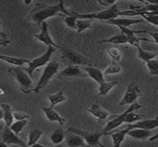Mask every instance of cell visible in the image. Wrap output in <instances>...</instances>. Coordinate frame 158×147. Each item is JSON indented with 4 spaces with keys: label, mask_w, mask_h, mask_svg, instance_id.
<instances>
[{
    "label": "cell",
    "mask_w": 158,
    "mask_h": 147,
    "mask_svg": "<svg viewBox=\"0 0 158 147\" xmlns=\"http://www.w3.org/2000/svg\"><path fill=\"white\" fill-rule=\"evenodd\" d=\"M70 14L71 13L66 9L64 6V2L60 1L56 5L45 6L34 11L31 14V20L34 23H36L38 26H41L44 22H45L50 17H53L56 16H62V15L69 16Z\"/></svg>",
    "instance_id": "obj_1"
},
{
    "label": "cell",
    "mask_w": 158,
    "mask_h": 147,
    "mask_svg": "<svg viewBox=\"0 0 158 147\" xmlns=\"http://www.w3.org/2000/svg\"><path fill=\"white\" fill-rule=\"evenodd\" d=\"M8 73L11 75L13 79L17 83L19 89L22 93L29 94L33 91L34 87H32V79L23 67L13 66L8 69Z\"/></svg>",
    "instance_id": "obj_2"
},
{
    "label": "cell",
    "mask_w": 158,
    "mask_h": 147,
    "mask_svg": "<svg viewBox=\"0 0 158 147\" xmlns=\"http://www.w3.org/2000/svg\"><path fill=\"white\" fill-rule=\"evenodd\" d=\"M119 10H118V4H115L114 6L104 9L100 12H94V13H88V14H79L75 13V16L78 18H84V19H97V20H103V21H109L111 19L118 18L119 17Z\"/></svg>",
    "instance_id": "obj_3"
},
{
    "label": "cell",
    "mask_w": 158,
    "mask_h": 147,
    "mask_svg": "<svg viewBox=\"0 0 158 147\" xmlns=\"http://www.w3.org/2000/svg\"><path fill=\"white\" fill-rule=\"evenodd\" d=\"M59 71V64L56 61H51L50 63H48L44 70L43 73L36 84V86L33 88V92L34 93H39L43 88H44L47 84L53 79V77L58 74Z\"/></svg>",
    "instance_id": "obj_4"
},
{
    "label": "cell",
    "mask_w": 158,
    "mask_h": 147,
    "mask_svg": "<svg viewBox=\"0 0 158 147\" xmlns=\"http://www.w3.org/2000/svg\"><path fill=\"white\" fill-rule=\"evenodd\" d=\"M61 57L66 63H68V65L93 66V63L89 58L69 48L61 49Z\"/></svg>",
    "instance_id": "obj_5"
},
{
    "label": "cell",
    "mask_w": 158,
    "mask_h": 147,
    "mask_svg": "<svg viewBox=\"0 0 158 147\" xmlns=\"http://www.w3.org/2000/svg\"><path fill=\"white\" fill-rule=\"evenodd\" d=\"M68 133H75V134L81 136L88 147H104V145L100 142L101 138L105 135V133L102 131L91 133V132H86V131L78 129V128L70 127L68 129Z\"/></svg>",
    "instance_id": "obj_6"
},
{
    "label": "cell",
    "mask_w": 158,
    "mask_h": 147,
    "mask_svg": "<svg viewBox=\"0 0 158 147\" xmlns=\"http://www.w3.org/2000/svg\"><path fill=\"white\" fill-rule=\"evenodd\" d=\"M56 49L55 47H52V46H48L47 47V50L45 51V52H44L42 55L32 59V60H30L27 66L24 68L25 71L29 74V75L31 77L32 75V73L40 68V67H43V66H45L48 63L51 62V57L53 55V53L56 52Z\"/></svg>",
    "instance_id": "obj_7"
},
{
    "label": "cell",
    "mask_w": 158,
    "mask_h": 147,
    "mask_svg": "<svg viewBox=\"0 0 158 147\" xmlns=\"http://www.w3.org/2000/svg\"><path fill=\"white\" fill-rule=\"evenodd\" d=\"M142 108H143V106H142L141 104L137 103V102H135L134 104L131 105V106L129 107V109L126 110V111H124L123 113H121V114H119V115H116L111 121H109V122L106 123V125L105 126V128L102 130V132L105 133V135L108 134L109 133H111L112 131H114V129H116V128L119 127L120 125L124 124V119H125L126 115H127L129 112L136 111V110H140V109H142Z\"/></svg>",
    "instance_id": "obj_8"
},
{
    "label": "cell",
    "mask_w": 158,
    "mask_h": 147,
    "mask_svg": "<svg viewBox=\"0 0 158 147\" xmlns=\"http://www.w3.org/2000/svg\"><path fill=\"white\" fill-rule=\"evenodd\" d=\"M141 90L137 85L131 83L126 88L123 98L118 103V106H125V105H132L137 102V99L141 97Z\"/></svg>",
    "instance_id": "obj_9"
},
{
    "label": "cell",
    "mask_w": 158,
    "mask_h": 147,
    "mask_svg": "<svg viewBox=\"0 0 158 147\" xmlns=\"http://www.w3.org/2000/svg\"><path fill=\"white\" fill-rule=\"evenodd\" d=\"M0 142H3L7 145H16L21 147H27V144L22 141L17 134H15L6 125H5L2 132H0Z\"/></svg>",
    "instance_id": "obj_10"
},
{
    "label": "cell",
    "mask_w": 158,
    "mask_h": 147,
    "mask_svg": "<svg viewBox=\"0 0 158 147\" xmlns=\"http://www.w3.org/2000/svg\"><path fill=\"white\" fill-rule=\"evenodd\" d=\"M34 39L37 40L38 41L45 44L47 47L48 46H52L55 48H58V45L55 42V41L53 40V38L51 37L50 33H49V29H48V24L47 22H44L41 25V31L38 34L34 35Z\"/></svg>",
    "instance_id": "obj_11"
},
{
    "label": "cell",
    "mask_w": 158,
    "mask_h": 147,
    "mask_svg": "<svg viewBox=\"0 0 158 147\" xmlns=\"http://www.w3.org/2000/svg\"><path fill=\"white\" fill-rule=\"evenodd\" d=\"M41 110L44 112V114L45 115V118L47 119V121H49L51 122H57L59 125H64L66 123L67 120L65 118H63L61 115H59L54 110V108H51V107H41Z\"/></svg>",
    "instance_id": "obj_12"
},
{
    "label": "cell",
    "mask_w": 158,
    "mask_h": 147,
    "mask_svg": "<svg viewBox=\"0 0 158 147\" xmlns=\"http://www.w3.org/2000/svg\"><path fill=\"white\" fill-rule=\"evenodd\" d=\"M82 69L90 78H92L94 81H95L98 84V86L103 84L106 81L105 75L102 70L94 66H83Z\"/></svg>",
    "instance_id": "obj_13"
},
{
    "label": "cell",
    "mask_w": 158,
    "mask_h": 147,
    "mask_svg": "<svg viewBox=\"0 0 158 147\" xmlns=\"http://www.w3.org/2000/svg\"><path fill=\"white\" fill-rule=\"evenodd\" d=\"M87 111L98 121H106L109 117L113 116L110 112H108L97 104H92L91 107L87 110Z\"/></svg>",
    "instance_id": "obj_14"
},
{
    "label": "cell",
    "mask_w": 158,
    "mask_h": 147,
    "mask_svg": "<svg viewBox=\"0 0 158 147\" xmlns=\"http://www.w3.org/2000/svg\"><path fill=\"white\" fill-rule=\"evenodd\" d=\"M157 120L153 119V120H143L140 121L138 122H135L133 124L128 125L126 128L130 131L132 129H143V130H148V131H153L156 128L157 126Z\"/></svg>",
    "instance_id": "obj_15"
},
{
    "label": "cell",
    "mask_w": 158,
    "mask_h": 147,
    "mask_svg": "<svg viewBox=\"0 0 158 147\" xmlns=\"http://www.w3.org/2000/svg\"><path fill=\"white\" fill-rule=\"evenodd\" d=\"M85 74L79 66L68 65L59 73V77H83Z\"/></svg>",
    "instance_id": "obj_16"
},
{
    "label": "cell",
    "mask_w": 158,
    "mask_h": 147,
    "mask_svg": "<svg viewBox=\"0 0 158 147\" xmlns=\"http://www.w3.org/2000/svg\"><path fill=\"white\" fill-rule=\"evenodd\" d=\"M66 144L69 147H88L83 138L78 134L68 133L66 134Z\"/></svg>",
    "instance_id": "obj_17"
},
{
    "label": "cell",
    "mask_w": 158,
    "mask_h": 147,
    "mask_svg": "<svg viewBox=\"0 0 158 147\" xmlns=\"http://www.w3.org/2000/svg\"><path fill=\"white\" fill-rule=\"evenodd\" d=\"M144 22L143 19H132V18H122V17H118L115 19H111L109 21H107V24H111V25H115L117 27H125V28H129L131 25H135V24H139V23H143Z\"/></svg>",
    "instance_id": "obj_18"
},
{
    "label": "cell",
    "mask_w": 158,
    "mask_h": 147,
    "mask_svg": "<svg viewBox=\"0 0 158 147\" xmlns=\"http://www.w3.org/2000/svg\"><path fill=\"white\" fill-rule=\"evenodd\" d=\"M0 61H3L6 64L14 65V66H20L21 67L23 65H27L30 60L25 59V58H19V57H14V56L0 54Z\"/></svg>",
    "instance_id": "obj_19"
},
{
    "label": "cell",
    "mask_w": 158,
    "mask_h": 147,
    "mask_svg": "<svg viewBox=\"0 0 158 147\" xmlns=\"http://www.w3.org/2000/svg\"><path fill=\"white\" fill-rule=\"evenodd\" d=\"M151 135H152L151 131L143 130V129H132V130H130L127 133V136H130L133 139L140 140V141L149 139Z\"/></svg>",
    "instance_id": "obj_20"
},
{
    "label": "cell",
    "mask_w": 158,
    "mask_h": 147,
    "mask_svg": "<svg viewBox=\"0 0 158 147\" xmlns=\"http://www.w3.org/2000/svg\"><path fill=\"white\" fill-rule=\"evenodd\" d=\"M65 138H66V133L64 132V130L62 128H58V129L54 130L51 133V134L49 135L50 142L54 145H62V143L64 142Z\"/></svg>",
    "instance_id": "obj_21"
},
{
    "label": "cell",
    "mask_w": 158,
    "mask_h": 147,
    "mask_svg": "<svg viewBox=\"0 0 158 147\" xmlns=\"http://www.w3.org/2000/svg\"><path fill=\"white\" fill-rule=\"evenodd\" d=\"M129 130L127 128L119 131V132H117V133H109L108 134L111 136L112 138V142H113V145L114 147H121L122 143L124 142L126 136H127V133H128Z\"/></svg>",
    "instance_id": "obj_22"
},
{
    "label": "cell",
    "mask_w": 158,
    "mask_h": 147,
    "mask_svg": "<svg viewBox=\"0 0 158 147\" xmlns=\"http://www.w3.org/2000/svg\"><path fill=\"white\" fill-rule=\"evenodd\" d=\"M0 109H2V110H3V121L5 122V125L9 127L14 122L13 110L7 104H1Z\"/></svg>",
    "instance_id": "obj_23"
},
{
    "label": "cell",
    "mask_w": 158,
    "mask_h": 147,
    "mask_svg": "<svg viewBox=\"0 0 158 147\" xmlns=\"http://www.w3.org/2000/svg\"><path fill=\"white\" fill-rule=\"evenodd\" d=\"M67 97L65 96L64 92L63 91H58V92H56V93H53V94H50L48 96V101L50 103V106L51 108H54L55 106L60 104V103H63L65 101H67Z\"/></svg>",
    "instance_id": "obj_24"
},
{
    "label": "cell",
    "mask_w": 158,
    "mask_h": 147,
    "mask_svg": "<svg viewBox=\"0 0 158 147\" xmlns=\"http://www.w3.org/2000/svg\"><path fill=\"white\" fill-rule=\"evenodd\" d=\"M99 42L100 43H110V44H114V45H120V44L128 43V39L123 33H120V34L114 35L108 39L101 40V41H99Z\"/></svg>",
    "instance_id": "obj_25"
},
{
    "label": "cell",
    "mask_w": 158,
    "mask_h": 147,
    "mask_svg": "<svg viewBox=\"0 0 158 147\" xmlns=\"http://www.w3.org/2000/svg\"><path fill=\"white\" fill-rule=\"evenodd\" d=\"M137 51H138V58L141 59L145 64L152 61V60H154V59H156L158 55V52L145 51L141 46L137 48Z\"/></svg>",
    "instance_id": "obj_26"
},
{
    "label": "cell",
    "mask_w": 158,
    "mask_h": 147,
    "mask_svg": "<svg viewBox=\"0 0 158 147\" xmlns=\"http://www.w3.org/2000/svg\"><path fill=\"white\" fill-rule=\"evenodd\" d=\"M118 81H111V82H104L103 84L98 86V95L99 96H106L110 93V91L118 86Z\"/></svg>",
    "instance_id": "obj_27"
},
{
    "label": "cell",
    "mask_w": 158,
    "mask_h": 147,
    "mask_svg": "<svg viewBox=\"0 0 158 147\" xmlns=\"http://www.w3.org/2000/svg\"><path fill=\"white\" fill-rule=\"evenodd\" d=\"M44 132L40 129H35V130H32L29 133H28V142H27V145L28 146H31V145H33L35 144H37V142L40 140V138L42 137Z\"/></svg>",
    "instance_id": "obj_28"
},
{
    "label": "cell",
    "mask_w": 158,
    "mask_h": 147,
    "mask_svg": "<svg viewBox=\"0 0 158 147\" xmlns=\"http://www.w3.org/2000/svg\"><path fill=\"white\" fill-rule=\"evenodd\" d=\"M92 20L90 19H84V18H78L76 23V31L78 33H81L85 31L86 29H92Z\"/></svg>",
    "instance_id": "obj_29"
},
{
    "label": "cell",
    "mask_w": 158,
    "mask_h": 147,
    "mask_svg": "<svg viewBox=\"0 0 158 147\" xmlns=\"http://www.w3.org/2000/svg\"><path fill=\"white\" fill-rule=\"evenodd\" d=\"M27 123H28V120H24V121H16V122H14L9 126V128H10V130H11L15 134L19 135V134L21 133V131L26 127Z\"/></svg>",
    "instance_id": "obj_30"
},
{
    "label": "cell",
    "mask_w": 158,
    "mask_h": 147,
    "mask_svg": "<svg viewBox=\"0 0 158 147\" xmlns=\"http://www.w3.org/2000/svg\"><path fill=\"white\" fill-rule=\"evenodd\" d=\"M143 118V115L142 114H138L136 113V111H131V112H129L125 119H124V123H127V124H133L135 122H140L142 119Z\"/></svg>",
    "instance_id": "obj_31"
},
{
    "label": "cell",
    "mask_w": 158,
    "mask_h": 147,
    "mask_svg": "<svg viewBox=\"0 0 158 147\" xmlns=\"http://www.w3.org/2000/svg\"><path fill=\"white\" fill-rule=\"evenodd\" d=\"M122 71V68L121 66L117 63V62H112L106 69L104 72V75L105 76L106 75H116V74H118Z\"/></svg>",
    "instance_id": "obj_32"
},
{
    "label": "cell",
    "mask_w": 158,
    "mask_h": 147,
    "mask_svg": "<svg viewBox=\"0 0 158 147\" xmlns=\"http://www.w3.org/2000/svg\"><path fill=\"white\" fill-rule=\"evenodd\" d=\"M107 54L112 60V62H119L122 59V52L117 47H111L107 51Z\"/></svg>",
    "instance_id": "obj_33"
},
{
    "label": "cell",
    "mask_w": 158,
    "mask_h": 147,
    "mask_svg": "<svg viewBox=\"0 0 158 147\" xmlns=\"http://www.w3.org/2000/svg\"><path fill=\"white\" fill-rule=\"evenodd\" d=\"M77 20H78V17L75 16V14L72 12L69 16H66L65 18H64V22L65 24L70 28V29H73L76 30V23H77Z\"/></svg>",
    "instance_id": "obj_34"
},
{
    "label": "cell",
    "mask_w": 158,
    "mask_h": 147,
    "mask_svg": "<svg viewBox=\"0 0 158 147\" xmlns=\"http://www.w3.org/2000/svg\"><path fill=\"white\" fill-rule=\"evenodd\" d=\"M146 66L151 75H158V61L156 60V58L146 63Z\"/></svg>",
    "instance_id": "obj_35"
},
{
    "label": "cell",
    "mask_w": 158,
    "mask_h": 147,
    "mask_svg": "<svg viewBox=\"0 0 158 147\" xmlns=\"http://www.w3.org/2000/svg\"><path fill=\"white\" fill-rule=\"evenodd\" d=\"M13 117H14V120L16 121H24V120H28L30 118V115L23 111L13 110Z\"/></svg>",
    "instance_id": "obj_36"
},
{
    "label": "cell",
    "mask_w": 158,
    "mask_h": 147,
    "mask_svg": "<svg viewBox=\"0 0 158 147\" xmlns=\"http://www.w3.org/2000/svg\"><path fill=\"white\" fill-rule=\"evenodd\" d=\"M97 3L104 6V7H110L112 6H114L115 4H117V1L116 0H111V1H106V0H98Z\"/></svg>",
    "instance_id": "obj_37"
},
{
    "label": "cell",
    "mask_w": 158,
    "mask_h": 147,
    "mask_svg": "<svg viewBox=\"0 0 158 147\" xmlns=\"http://www.w3.org/2000/svg\"><path fill=\"white\" fill-rule=\"evenodd\" d=\"M156 119L157 120V122H158V116L157 117H156ZM156 133L153 135V136H151L150 138H149V141L150 142H153V141H155V140H157L158 139V123H157V126H156Z\"/></svg>",
    "instance_id": "obj_38"
},
{
    "label": "cell",
    "mask_w": 158,
    "mask_h": 147,
    "mask_svg": "<svg viewBox=\"0 0 158 147\" xmlns=\"http://www.w3.org/2000/svg\"><path fill=\"white\" fill-rule=\"evenodd\" d=\"M10 43V41L9 40H5V39H2V38H0V46H4V47H6V46H7L8 44Z\"/></svg>",
    "instance_id": "obj_39"
},
{
    "label": "cell",
    "mask_w": 158,
    "mask_h": 147,
    "mask_svg": "<svg viewBox=\"0 0 158 147\" xmlns=\"http://www.w3.org/2000/svg\"><path fill=\"white\" fill-rule=\"evenodd\" d=\"M148 34L154 38V41H157L158 40V31H156V32H148Z\"/></svg>",
    "instance_id": "obj_40"
},
{
    "label": "cell",
    "mask_w": 158,
    "mask_h": 147,
    "mask_svg": "<svg viewBox=\"0 0 158 147\" xmlns=\"http://www.w3.org/2000/svg\"><path fill=\"white\" fill-rule=\"evenodd\" d=\"M0 38L6 40V34L3 31V29H2V28H1V25H0Z\"/></svg>",
    "instance_id": "obj_41"
},
{
    "label": "cell",
    "mask_w": 158,
    "mask_h": 147,
    "mask_svg": "<svg viewBox=\"0 0 158 147\" xmlns=\"http://www.w3.org/2000/svg\"><path fill=\"white\" fill-rule=\"evenodd\" d=\"M28 147H45V146L37 143V144H35V145H31V146H28Z\"/></svg>",
    "instance_id": "obj_42"
},
{
    "label": "cell",
    "mask_w": 158,
    "mask_h": 147,
    "mask_svg": "<svg viewBox=\"0 0 158 147\" xmlns=\"http://www.w3.org/2000/svg\"><path fill=\"white\" fill-rule=\"evenodd\" d=\"M143 41H152V42H155V43H156V44H157V47H158V40L157 41H151V40H148V39H143Z\"/></svg>",
    "instance_id": "obj_43"
},
{
    "label": "cell",
    "mask_w": 158,
    "mask_h": 147,
    "mask_svg": "<svg viewBox=\"0 0 158 147\" xmlns=\"http://www.w3.org/2000/svg\"><path fill=\"white\" fill-rule=\"evenodd\" d=\"M0 121H3V110L0 109Z\"/></svg>",
    "instance_id": "obj_44"
},
{
    "label": "cell",
    "mask_w": 158,
    "mask_h": 147,
    "mask_svg": "<svg viewBox=\"0 0 158 147\" xmlns=\"http://www.w3.org/2000/svg\"><path fill=\"white\" fill-rule=\"evenodd\" d=\"M0 147H8V145H6V144L3 143V142H0Z\"/></svg>",
    "instance_id": "obj_45"
},
{
    "label": "cell",
    "mask_w": 158,
    "mask_h": 147,
    "mask_svg": "<svg viewBox=\"0 0 158 147\" xmlns=\"http://www.w3.org/2000/svg\"><path fill=\"white\" fill-rule=\"evenodd\" d=\"M4 94H5V91L2 90V89L0 88V96H2V95H4Z\"/></svg>",
    "instance_id": "obj_46"
},
{
    "label": "cell",
    "mask_w": 158,
    "mask_h": 147,
    "mask_svg": "<svg viewBox=\"0 0 158 147\" xmlns=\"http://www.w3.org/2000/svg\"><path fill=\"white\" fill-rule=\"evenodd\" d=\"M53 147H64L63 145H54Z\"/></svg>",
    "instance_id": "obj_47"
},
{
    "label": "cell",
    "mask_w": 158,
    "mask_h": 147,
    "mask_svg": "<svg viewBox=\"0 0 158 147\" xmlns=\"http://www.w3.org/2000/svg\"><path fill=\"white\" fill-rule=\"evenodd\" d=\"M156 16H157V19H158V12H156Z\"/></svg>",
    "instance_id": "obj_48"
},
{
    "label": "cell",
    "mask_w": 158,
    "mask_h": 147,
    "mask_svg": "<svg viewBox=\"0 0 158 147\" xmlns=\"http://www.w3.org/2000/svg\"><path fill=\"white\" fill-rule=\"evenodd\" d=\"M156 145H158V139H157V142H156Z\"/></svg>",
    "instance_id": "obj_49"
}]
</instances>
